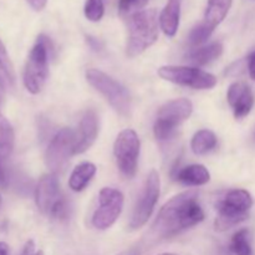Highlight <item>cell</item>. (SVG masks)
<instances>
[{"label":"cell","mask_w":255,"mask_h":255,"mask_svg":"<svg viewBox=\"0 0 255 255\" xmlns=\"http://www.w3.org/2000/svg\"><path fill=\"white\" fill-rule=\"evenodd\" d=\"M204 219V212L198 201V192L188 189L169 199L161 208L152 234L156 239H169L197 226Z\"/></svg>","instance_id":"cell-1"},{"label":"cell","mask_w":255,"mask_h":255,"mask_svg":"<svg viewBox=\"0 0 255 255\" xmlns=\"http://www.w3.org/2000/svg\"><path fill=\"white\" fill-rule=\"evenodd\" d=\"M159 17L156 9L141 10L129 16L127 56L136 57L158 39Z\"/></svg>","instance_id":"cell-2"},{"label":"cell","mask_w":255,"mask_h":255,"mask_svg":"<svg viewBox=\"0 0 255 255\" xmlns=\"http://www.w3.org/2000/svg\"><path fill=\"white\" fill-rule=\"evenodd\" d=\"M52 52L54 46L51 40L46 35H39L24 69V85L30 94L37 95L44 87L49 75V59Z\"/></svg>","instance_id":"cell-3"},{"label":"cell","mask_w":255,"mask_h":255,"mask_svg":"<svg viewBox=\"0 0 255 255\" xmlns=\"http://www.w3.org/2000/svg\"><path fill=\"white\" fill-rule=\"evenodd\" d=\"M253 203V197L246 189L229 191L217 203V218L214 222L217 231H228L247 221Z\"/></svg>","instance_id":"cell-4"},{"label":"cell","mask_w":255,"mask_h":255,"mask_svg":"<svg viewBox=\"0 0 255 255\" xmlns=\"http://www.w3.org/2000/svg\"><path fill=\"white\" fill-rule=\"evenodd\" d=\"M193 112V104L188 99H177L167 102L159 109L153 132L158 141L167 142L176 136L177 128Z\"/></svg>","instance_id":"cell-5"},{"label":"cell","mask_w":255,"mask_h":255,"mask_svg":"<svg viewBox=\"0 0 255 255\" xmlns=\"http://www.w3.org/2000/svg\"><path fill=\"white\" fill-rule=\"evenodd\" d=\"M86 80L106 99V101L111 105L117 114L121 116H128L131 112V97L126 87L97 69L87 70Z\"/></svg>","instance_id":"cell-6"},{"label":"cell","mask_w":255,"mask_h":255,"mask_svg":"<svg viewBox=\"0 0 255 255\" xmlns=\"http://www.w3.org/2000/svg\"><path fill=\"white\" fill-rule=\"evenodd\" d=\"M139 149L141 143L133 129L127 128L120 132L114 144V154L120 172L126 178H132L136 174Z\"/></svg>","instance_id":"cell-7"},{"label":"cell","mask_w":255,"mask_h":255,"mask_svg":"<svg viewBox=\"0 0 255 255\" xmlns=\"http://www.w3.org/2000/svg\"><path fill=\"white\" fill-rule=\"evenodd\" d=\"M158 75L166 81L194 90L213 89L218 82L214 75L191 66H162Z\"/></svg>","instance_id":"cell-8"},{"label":"cell","mask_w":255,"mask_h":255,"mask_svg":"<svg viewBox=\"0 0 255 255\" xmlns=\"http://www.w3.org/2000/svg\"><path fill=\"white\" fill-rule=\"evenodd\" d=\"M159 191H161V179H159L158 172L153 169L149 172L141 196L134 206L131 222H129V228L132 231L142 228L151 218L154 207L158 202Z\"/></svg>","instance_id":"cell-9"},{"label":"cell","mask_w":255,"mask_h":255,"mask_svg":"<svg viewBox=\"0 0 255 255\" xmlns=\"http://www.w3.org/2000/svg\"><path fill=\"white\" fill-rule=\"evenodd\" d=\"M75 144L76 132L71 128H62L55 133L45 153V163L52 173L55 174L65 168L70 157L75 154Z\"/></svg>","instance_id":"cell-10"},{"label":"cell","mask_w":255,"mask_h":255,"mask_svg":"<svg viewBox=\"0 0 255 255\" xmlns=\"http://www.w3.org/2000/svg\"><path fill=\"white\" fill-rule=\"evenodd\" d=\"M125 197L119 189L105 187L99 196V208L92 216V226L99 231L111 228L124 209Z\"/></svg>","instance_id":"cell-11"},{"label":"cell","mask_w":255,"mask_h":255,"mask_svg":"<svg viewBox=\"0 0 255 255\" xmlns=\"http://www.w3.org/2000/svg\"><path fill=\"white\" fill-rule=\"evenodd\" d=\"M62 198L64 196L60 191L57 177L54 173L42 176L35 188V202L39 211L45 216L50 217L51 212Z\"/></svg>","instance_id":"cell-12"},{"label":"cell","mask_w":255,"mask_h":255,"mask_svg":"<svg viewBox=\"0 0 255 255\" xmlns=\"http://www.w3.org/2000/svg\"><path fill=\"white\" fill-rule=\"evenodd\" d=\"M227 100L233 110L234 117L242 120L248 116L254 107V94L251 86L246 82L237 81L229 86L227 92Z\"/></svg>","instance_id":"cell-13"},{"label":"cell","mask_w":255,"mask_h":255,"mask_svg":"<svg viewBox=\"0 0 255 255\" xmlns=\"http://www.w3.org/2000/svg\"><path fill=\"white\" fill-rule=\"evenodd\" d=\"M99 134V117L94 110H87L80 121L79 131L76 132L75 154H81L91 148Z\"/></svg>","instance_id":"cell-14"},{"label":"cell","mask_w":255,"mask_h":255,"mask_svg":"<svg viewBox=\"0 0 255 255\" xmlns=\"http://www.w3.org/2000/svg\"><path fill=\"white\" fill-rule=\"evenodd\" d=\"M181 6L182 0H167L166 6L159 14V26L166 36L173 37L178 31Z\"/></svg>","instance_id":"cell-15"},{"label":"cell","mask_w":255,"mask_h":255,"mask_svg":"<svg viewBox=\"0 0 255 255\" xmlns=\"http://www.w3.org/2000/svg\"><path fill=\"white\" fill-rule=\"evenodd\" d=\"M232 2H233V0H208V5H207L202 24L213 32L216 27L228 15L232 7Z\"/></svg>","instance_id":"cell-16"},{"label":"cell","mask_w":255,"mask_h":255,"mask_svg":"<svg viewBox=\"0 0 255 255\" xmlns=\"http://www.w3.org/2000/svg\"><path fill=\"white\" fill-rule=\"evenodd\" d=\"M176 179L184 186L198 187L211 181V173L203 164H189L177 172Z\"/></svg>","instance_id":"cell-17"},{"label":"cell","mask_w":255,"mask_h":255,"mask_svg":"<svg viewBox=\"0 0 255 255\" xmlns=\"http://www.w3.org/2000/svg\"><path fill=\"white\" fill-rule=\"evenodd\" d=\"M223 54V45L221 42H212L207 46L192 50L186 55V60L196 66H204L221 57Z\"/></svg>","instance_id":"cell-18"},{"label":"cell","mask_w":255,"mask_h":255,"mask_svg":"<svg viewBox=\"0 0 255 255\" xmlns=\"http://www.w3.org/2000/svg\"><path fill=\"white\" fill-rule=\"evenodd\" d=\"M96 174V166L91 162H84L76 166L69 179L70 188L74 192H81L86 188Z\"/></svg>","instance_id":"cell-19"},{"label":"cell","mask_w":255,"mask_h":255,"mask_svg":"<svg viewBox=\"0 0 255 255\" xmlns=\"http://www.w3.org/2000/svg\"><path fill=\"white\" fill-rule=\"evenodd\" d=\"M15 87V72L9 54L0 40V89L11 91Z\"/></svg>","instance_id":"cell-20"},{"label":"cell","mask_w":255,"mask_h":255,"mask_svg":"<svg viewBox=\"0 0 255 255\" xmlns=\"http://www.w3.org/2000/svg\"><path fill=\"white\" fill-rule=\"evenodd\" d=\"M217 136L209 129H201V131L196 132L191 142L192 151L197 154V156H203L208 152L213 151L217 146Z\"/></svg>","instance_id":"cell-21"},{"label":"cell","mask_w":255,"mask_h":255,"mask_svg":"<svg viewBox=\"0 0 255 255\" xmlns=\"http://www.w3.org/2000/svg\"><path fill=\"white\" fill-rule=\"evenodd\" d=\"M229 249L234 255H255L252 234L248 229H241L232 237Z\"/></svg>","instance_id":"cell-22"},{"label":"cell","mask_w":255,"mask_h":255,"mask_svg":"<svg viewBox=\"0 0 255 255\" xmlns=\"http://www.w3.org/2000/svg\"><path fill=\"white\" fill-rule=\"evenodd\" d=\"M14 148V129L4 116H0V157L6 159Z\"/></svg>","instance_id":"cell-23"},{"label":"cell","mask_w":255,"mask_h":255,"mask_svg":"<svg viewBox=\"0 0 255 255\" xmlns=\"http://www.w3.org/2000/svg\"><path fill=\"white\" fill-rule=\"evenodd\" d=\"M85 16L90 21L97 22L102 19L105 14L104 0H87L85 4Z\"/></svg>","instance_id":"cell-24"},{"label":"cell","mask_w":255,"mask_h":255,"mask_svg":"<svg viewBox=\"0 0 255 255\" xmlns=\"http://www.w3.org/2000/svg\"><path fill=\"white\" fill-rule=\"evenodd\" d=\"M148 0H120L119 11L122 15H133L138 12L147 5Z\"/></svg>","instance_id":"cell-25"},{"label":"cell","mask_w":255,"mask_h":255,"mask_svg":"<svg viewBox=\"0 0 255 255\" xmlns=\"http://www.w3.org/2000/svg\"><path fill=\"white\" fill-rule=\"evenodd\" d=\"M212 34H213V32L201 22V24L197 25V26L192 30L191 35H189V42H191V45H193V46H198V45L206 42L207 40L211 37Z\"/></svg>","instance_id":"cell-26"},{"label":"cell","mask_w":255,"mask_h":255,"mask_svg":"<svg viewBox=\"0 0 255 255\" xmlns=\"http://www.w3.org/2000/svg\"><path fill=\"white\" fill-rule=\"evenodd\" d=\"M247 69H248V72L252 79L255 81V50L247 57Z\"/></svg>","instance_id":"cell-27"},{"label":"cell","mask_w":255,"mask_h":255,"mask_svg":"<svg viewBox=\"0 0 255 255\" xmlns=\"http://www.w3.org/2000/svg\"><path fill=\"white\" fill-rule=\"evenodd\" d=\"M30 6L35 10V11H41L47 4V0H27Z\"/></svg>","instance_id":"cell-28"},{"label":"cell","mask_w":255,"mask_h":255,"mask_svg":"<svg viewBox=\"0 0 255 255\" xmlns=\"http://www.w3.org/2000/svg\"><path fill=\"white\" fill-rule=\"evenodd\" d=\"M35 243L34 241H27L25 243L24 249H22L21 255H35Z\"/></svg>","instance_id":"cell-29"},{"label":"cell","mask_w":255,"mask_h":255,"mask_svg":"<svg viewBox=\"0 0 255 255\" xmlns=\"http://www.w3.org/2000/svg\"><path fill=\"white\" fill-rule=\"evenodd\" d=\"M87 44H89L90 46L92 47V50H95V51H99V50H101V44H100L99 40H96L95 37L87 36Z\"/></svg>","instance_id":"cell-30"},{"label":"cell","mask_w":255,"mask_h":255,"mask_svg":"<svg viewBox=\"0 0 255 255\" xmlns=\"http://www.w3.org/2000/svg\"><path fill=\"white\" fill-rule=\"evenodd\" d=\"M9 246L5 242H0V255H9Z\"/></svg>","instance_id":"cell-31"},{"label":"cell","mask_w":255,"mask_h":255,"mask_svg":"<svg viewBox=\"0 0 255 255\" xmlns=\"http://www.w3.org/2000/svg\"><path fill=\"white\" fill-rule=\"evenodd\" d=\"M119 255H138V252H137L136 249H131V251L124 252V253H121V254H119Z\"/></svg>","instance_id":"cell-32"},{"label":"cell","mask_w":255,"mask_h":255,"mask_svg":"<svg viewBox=\"0 0 255 255\" xmlns=\"http://www.w3.org/2000/svg\"><path fill=\"white\" fill-rule=\"evenodd\" d=\"M2 184H4V173H2V169L0 167V186H2Z\"/></svg>","instance_id":"cell-33"},{"label":"cell","mask_w":255,"mask_h":255,"mask_svg":"<svg viewBox=\"0 0 255 255\" xmlns=\"http://www.w3.org/2000/svg\"><path fill=\"white\" fill-rule=\"evenodd\" d=\"M158 255H178V254H173V253H162V254H158Z\"/></svg>","instance_id":"cell-34"},{"label":"cell","mask_w":255,"mask_h":255,"mask_svg":"<svg viewBox=\"0 0 255 255\" xmlns=\"http://www.w3.org/2000/svg\"><path fill=\"white\" fill-rule=\"evenodd\" d=\"M35 255H44V253H42V252H41V251H40V252H37V253H36V254H35Z\"/></svg>","instance_id":"cell-35"},{"label":"cell","mask_w":255,"mask_h":255,"mask_svg":"<svg viewBox=\"0 0 255 255\" xmlns=\"http://www.w3.org/2000/svg\"><path fill=\"white\" fill-rule=\"evenodd\" d=\"M0 206H1V197H0Z\"/></svg>","instance_id":"cell-36"},{"label":"cell","mask_w":255,"mask_h":255,"mask_svg":"<svg viewBox=\"0 0 255 255\" xmlns=\"http://www.w3.org/2000/svg\"><path fill=\"white\" fill-rule=\"evenodd\" d=\"M0 102H1V96H0Z\"/></svg>","instance_id":"cell-37"},{"label":"cell","mask_w":255,"mask_h":255,"mask_svg":"<svg viewBox=\"0 0 255 255\" xmlns=\"http://www.w3.org/2000/svg\"><path fill=\"white\" fill-rule=\"evenodd\" d=\"M254 139H255V133H254Z\"/></svg>","instance_id":"cell-38"}]
</instances>
